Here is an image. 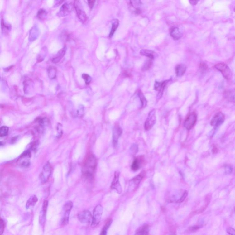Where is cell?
I'll return each mask as SVG.
<instances>
[{"label":"cell","mask_w":235,"mask_h":235,"mask_svg":"<svg viewBox=\"0 0 235 235\" xmlns=\"http://www.w3.org/2000/svg\"><path fill=\"white\" fill-rule=\"evenodd\" d=\"M97 165L96 157L93 154L89 155L84 161L82 167V172L83 175L88 178L93 177L96 170Z\"/></svg>","instance_id":"6da1fadb"},{"label":"cell","mask_w":235,"mask_h":235,"mask_svg":"<svg viewBox=\"0 0 235 235\" xmlns=\"http://www.w3.org/2000/svg\"><path fill=\"white\" fill-rule=\"evenodd\" d=\"M73 208V203L71 201L66 202L63 208V215L61 221V225L65 227L69 223V217Z\"/></svg>","instance_id":"7a4b0ae2"},{"label":"cell","mask_w":235,"mask_h":235,"mask_svg":"<svg viewBox=\"0 0 235 235\" xmlns=\"http://www.w3.org/2000/svg\"><path fill=\"white\" fill-rule=\"evenodd\" d=\"M103 213V208L101 205H98L93 210V219L91 227L94 228L98 226L102 218Z\"/></svg>","instance_id":"3957f363"},{"label":"cell","mask_w":235,"mask_h":235,"mask_svg":"<svg viewBox=\"0 0 235 235\" xmlns=\"http://www.w3.org/2000/svg\"><path fill=\"white\" fill-rule=\"evenodd\" d=\"M52 167L49 161H47L42 168V171L40 175V179L41 183H45L48 181L51 175Z\"/></svg>","instance_id":"277c9868"},{"label":"cell","mask_w":235,"mask_h":235,"mask_svg":"<svg viewBox=\"0 0 235 235\" xmlns=\"http://www.w3.org/2000/svg\"><path fill=\"white\" fill-rule=\"evenodd\" d=\"M214 67L222 74V75L226 79L229 80L232 79L233 76L232 70L226 64L218 63L215 65Z\"/></svg>","instance_id":"5b68a950"},{"label":"cell","mask_w":235,"mask_h":235,"mask_svg":"<svg viewBox=\"0 0 235 235\" xmlns=\"http://www.w3.org/2000/svg\"><path fill=\"white\" fill-rule=\"evenodd\" d=\"M31 151L26 150L18 158L17 161V165L23 167L29 166L31 164Z\"/></svg>","instance_id":"8992f818"},{"label":"cell","mask_w":235,"mask_h":235,"mask_svg":"<svg viewBox=\"0 0 235 235\" xmlns=\"http://www.w3.org/2000/svg\"><path fill=\"white\" fill-rule=\"evenodd\" d=\"M156 122V111L152 110L148 114L145 123L144 128L146 131H149L154 126Z\"/></svg>","instance_id":"52a82bcc"},{"label":"cell","mask_w":235,"mask_h":235,"mask_svg":"<svg viewBox=\"0 0 235 235\" xmlns=\"http://www.w3.org/2000/svg\"><path fill=\"white\" fill-rule=\"evenodd\" d=\"M171 80V79L162 81V82H158V81L155 82L154 84V89L158 92V95H157V98L158 99H160L162 98L164 89L165 88L167 84Z\"/></svg>","instance_id":"ba28073f"},{"label":"cell","mask_w":235,"mask_h":235,"mask_svg":"<svg viewBox=\"0 0 235 235\" xmlns=\"http://www.w3.org/2000/svg\"><path fill=\"white\" fill-rule=\"evenodd\" d=\"M78 218L81 223L89 224L93 219V216L89 211L84 210L79 213Z\"/></svg>","instance_id":"9c48e42d"},{"label":"cell","mask_w":235,"mask_h":235,"mask_svg":"<svg viewBox=\"0 0 235 235\" xmlns=\"http://www.w3.org/2000/svg\"><path fill=\"white\" fill-rule=\"evenodd\" d=\"M197 120V115L195 113H190L185 119L184 123V127L187 130H190L195 126Z\"/></svg>","instance_id":"30bf717a"},{"label":"cell","mask_w":235,"mask_h":235,"mask_svg":"<svg viewBox=\"0 0 235 235\" xmlns=\"http://www.w3.org/2000/svg\"><path fill=\"white\" fill-rule=\"evenodd\" d=\"M74 7L79 18L83 23H85L87 20V17H86L85 12L80 5V3L78 0H75L74 2Z\"/></svg>","instance_id":"8fae6325"},{"label":"cell","mask_w":235,"mask_h":235,"mask_svg":"<svg viewBox=\"0 0 235 235\" xmlns=\"http://www.w3.org/2000/svg\"><path fill=\"white\" fill-rule=\"evenodd\" d=\"M119 175L120 172L116 171L114 173V178L112 182L111 188L115 190L117 193L120 194L122 192V187L119 181Z\"/></svg>","instance_id":"7c38bea8"},{"label":"cell","mask_w":235,"mask_h":235,"mask_svg":"<svg viewBox=\"0 0 235 235\" xmlns=\"http://www.w3.org/2000/svg\"><path fill=\"white\" fill-rule=\"evenodd\" d=\"M225 115L222 113H217L212 119L211 125L214 127H218L223 124L225 121Z\"/></svg>","instance_id":"4fadbf2b"},{"label":"cell","mask_w":235,"mask_h":235,"mask_svg":"<svg viewBox=\"0 0 235 235\" xmlns=\"http://www.w3.org/2000/svg\"><path fill=\"white\" fill-rule=\"evenodd\" d=\"M122 134V130L120 126H116L113 128V144L114 148L117 147L118 139Z\"/></svg>","instance_id":"5bb4252c"},{"label":"cell","mask_w":235,"mask_h":235,"mask_svg":"<svg viewBox=\"0 0 235 235\" xmlns=\"http://www.w3.org/2000/svg\"><path fill=\"white\" fill-rule=\"evenodd\" d=\"M48 205V202L47 201H45L43 204L42 209L40 213L39 223L43 227L45 226L46 221V212Z\"/></svg>","instance_id":"9a60e30c"},{"label":"cell","mask_w":235,"mask_h":235,"mask_svg":"<svg viewBox=\"0 0 235 235\" xmlns=\"http://www.w3.org/2000/svg\"><path fill=\"white\" fill-rule=\"evenodd\" d=\"M142 179V175L140 174L131 180L129 183V187H128V191L132 192V191H135L137 188Z\"/></svg>","instance_id":"2e32d148"},{"label":"cell","mask_w":235,"mask_h":235,"mask_svg":"<svg viewBox=\"0 0 235 235\" xmlns=\"http://www.w3.org/2000/svg\"><path fill=\"white\" fill-rule=\"evenodd\" d=\"M187 192L184 191L183 193H177L172 195L170 199V201L175 203H182L185 200V198L187 197Z\"/></svg>","instance_id":"e0dca14e"},{"label":"cell","mask_w":235,"mask_h":235,"mask_svg":"<svg viewBox=\"0 0 235 235\" xmlns=\"http://www.w3.org/2000/svg\"><path fill=\"white\" fill-rule=\"evenodd\" d=\"M73 9L72 5L71 4L65 3L60 8L58 15L60 17H65L70 14Z\"/></svg>","instance_id":"ac0fdd59"},{"label":"cell","mask_w":235,"mask_h":235,"mask_svg":"<svg viewBox=\"0 0 235 235\" xmlns=\"http://www.w3.org/2000/svg\"><path fill=\"white\" fill-rule=\"evenodd\" d=\"M40 35V31L37 26H34L30 31L29 34V41L31 42L35 41L38 38Z\"/></svg>","instance_id":"d6986e66"},{"label":"cell","mask_w":235,"mask_h":235,"mask_svg":"<svg viewBox=\"0 0 235 235\" xmlns=\"http://www.w3.org/2000/svg\"><path fill=\"white\" fill-rule=\"evenodd\" d=\"M66 50L67 47L65 46V47H63L62 49L59 50L57 55L51 60L52 63H54V64H57V63H59V61L61 60V59L65 56Z\"/></svg>","instance_id":"ffe728a7"},{"label":"cell","mask_w":235,"mask_h":235,"mask_svg":"<svg viewBox=\"0 0 235 235\" xmlns=\"http://www.w3.org/2000/svg\"><path fill=\"white\" fill-rule=\"evenodd\" d=\"M170 35L175 40H178L182 36V34L180 32L177 27H173L170 29Z\"/></svg>","instance_id":"44dd1931"},{"label":"cell","mask_w":235,"mask_h":235,"mask_svg":"<svg viewBox=\"0 0 235 235\" xmlns=\"http://www.w3.org/2000/svg\"><path fill=\"white\" fill-rule=\"evenodd\" d=\"M141 55L146 56L150 59H153L158 56L157 53L154 52L153 50H147V49H142L140 51Z\"/></svg>","instance_id":"7402d4cb"},{"label":"cell","mask_w":235,"mask_h":235,"mask_svg":"<svg viewBox=\"0 0 235 235\" xmlns=\"http://www.w3.org/2000/svg\"><path fill=\"white\" fill-rule=\"evenodd\" d=\"M38 200V198L36 195H33L31 196L26 203V208L27 209H31L36 205Z\"/></svg>","instance_id":"603a6c76"},{"label":"cell","mask_w":235,"mask_h":235,"mask_svg":"<svg viewBox=\"0 0 235 235\" xmlns=\"http://www.w3.org/2000/svg\"><path fill=\"white\" fill-rule=\"evenodd\" d=\"M225 97L230 102L235 103V89L227 90L225 92Z\"/></svg>","instance_id":"cb8c5ba5"},{"label":"cell","mask_w":235,"mask_h":235,"mask_svg":"<svg viewBox=\"0 0 235 235\" xmlns=\"http://www.w3.org/2000/svg\"><path fill=\"white\" fill-rule=\"evenodd\" d=\"M186 67L184 65H179L177 66L175 72L177 77H181L184 75L186 71Z\"/></svg>","instance_id":"d4e9b609"},{"label":"cell","mask_w":235,"mask_h":235,"mask_svg":"<svg viewBox=\"0 0 235 235\" xmlns=\"http://www.w3.org/2000/svg\"><path fill=\"white\" fill-rule=\"evenodd\" d=\"M141 159L139 158H137L135 159L132 164V170L134 171H137L141 166Z\"/></svg>","instance_id":"484cf974"},{"label":"cell","mask_w":235,"mask_h":235,"mask_svg":"<svg viewBox=\"0 0 235 235\" xmlns=\"http://www.w3.org/2000/svg\"><path fill=\"white\" fill-rule=\"evenodd\" d=\"M1 27L3 33L5 34H8L11 30V25L9 24H6L2 19L1 21Z\"/></svg>","instance_id":"4316f807"},{"label":"cell","mask_w":235,"mask_h":235,"mask_svg":"<svg viewBox=\"0 0 235 235\" xmlns=\"http://www.w3.org/2000/svg\"><path fill=\"white\" fill-rule=\"evenodd\" d=\"M118 25H119V21L118 19H114L113 20L111 30L109 35V38H111L113 36V34L117 30Z\"/></svg>","instance_id":"83f0119b"},{"label":"cell","mask_w":235,"mask_h":235,"mask_svg":"<svg viewBox=\"0 0 235 235\" xmlns=\"http://www.w3.org/2000/svg\"><path fill=\"white\" fill-rule=\"evenodd\" d=\"M149 234V228L148 226H144L140 227L136 231V235H148Z\"/></svg>","instance_id":"f1b7e54d"},{"label":"cell","mask_w":235,"mask_h":235,"mask_svg":"<svg viewBox=\"0 0 235 235\" xmlns=\"http://www.w3.org/2000/svg\"><path fill=\"white\" fill-rule=\"evenodd\" d=\"M48 77L50 79H54L56 78L57 74V70L53 66L49 67L47 70Z\"/></svg>","instance_id":"f546056e"},{"label":"cell","mask_w":235,"mask_h":235,"mask_svg":"<svg viewBox=\"0 0 235 235\" xmlns=\"http://www.w3.org/2000/svg\"><path fill=\"white\" fill-rule=\"evenodd\" d=\"M138 95V97H139L140 99L141 102V108H144L146 107V105H147V100H146L144 95H143V94L140 90L139 91Z\"/></svg>","instance_id":"4dcf8cb0"},{"label":"cell","mask_w":235,"mask_h":235,"mask_svg":"<svg viewBox=\"0 0 235 235\" xmlns=\"http://www.w3.org/2000/svg\"><path fill=\"white\" fill-rule=\"evenodd\" d=\"M112 221V220L111 219H110L109 220H108L107 222L106 223L105 225L104 226L103 228V230H102L101 235H105L107 234L108 230L109 229L110 226L111 225Z\"/></svg>","instance_id":"1f68e13d"},{"label":"cell","mask_w":235,"mask_h":235,"mask_svg":"<svg viewBox=\"0 0 235 235\" xmlns=\"http://www.w3.org/2000/svg\"><path fill=\"white\" fill-rule=\"evenodd\" d=\"M47 16V12L45 10L43 9L40 10L37 14V17L40 20H44L46 18Z\"/></svg>","instance_id":"d6a6232c"},{"label":"cell","mask_w":235,"mask_h":235,"mask_svg":"<svg viewBox=\"0 0 235 235\" xmlns=\"http://www.w3.org/2000/svg\"><path fill=\"white\" fill-rule=\"evenodd\" d=\"M130 3L132 6L136 10L140 9V7L141 4V0H130Z\"/></svg>","instance_id":"836d02e7"},{"label":"cell","mask_w":235,"mask_h":235,"mask_svg":"<svg viewBox=\"0 0 235 235\" xmlns=\"http://www.w3.org/2000/svg\"><path fill=\"white\" fill-rule=\"evenodd\" d=\"M9 128L7 126H2L0 129V136L1 137H6L8 134Z\"/></svg>","instance_id":"e575fe53"},{"label":"cell","mask_w":235,"mask_h":235,"mask_svg":"<svg viewBox=\"0 0 235 235\" xmlns=\"http://www.w3.org/2000/svg\"><path fill=\"white\" fill-rule=\"evenodd\" d=\"M63 134V129H62V126L61 124L59 123L58 124L57 126V137L58 138L61 137Z\"/></svg>","instance_id":"d590c367"},{"label":"cell","mask_w":235,"mask_h":235,"mask_svg":"<svg viewBox=\"0 0 235 235\" xmlns=\"http://www.w3.org/2000/svg\"><path fill=\"white\" fill-rule=\"evenodd\" d=\"M84 106L82 105H80L77 111V114L79 117H81L84 114Z\"/></svg>","instance_id":"8d00e7d4"},{"label":"cell","mask_w":235,"mask_h":235,"mask_svg":"<svg viewBox=\"0 0 235 235\" xmlns=\"http://www.w3.org/2000/svg\"><path fill=\"white\" fill-rule=\"evenodd\" d=\"M151 65H152V62L151 60H147L145 64L142 67L143 71L147 70L148 69L151 67Z\"/></svg>","instance_id":"74e56055"},{"label":"cell","mask_w":235,"mask_h":235,"mask_svg":"<svg viewBox=\"0 0 235 235\" xmlns=\"http://www.w3.org/2000/svg\"><path fill=\"white\" fill-rule=\"evenodd\" d=\"M6 227V223L4 220L1 218V223H0V233L1 234H2L4 231L5 228Z\"/></svg>","instance_id":"f35d334b"},{"label":"cell","mask_w":235,"mask_h":235,"mask_svg":"<svg viewBox=\"0 0 235 235\" xmlns=\"http://www.w3.org/2000/svg\"><path fill=\"white\" fill-rule=\"evenodd\" d=\"M82 78L85 80L86 84H89L92 81V78L90 75L87 74H82Z\"/></svg>","instance_id":"ab89813d"},{"label":"cell","mask_w":235,"mask_h":235,"mask_svg":"<svg viewBox=\"0 0 235 235\" xmlns=\"http://www.w3.org/2000/svg\"><path fill=\"white\" fill-rule=\"evenodd\" d=\"M131 152L132 155H135L138 151V147L137 144H133L131 147Z\"/></svg>","instance_id":"60d3db41"},{"label":"cell","mask_w":235,"mask_h":235,"mask_svg":"<svg viewBox=\"0 0 235 235\" xmlns=\"http://www.w3.org/2000/svg\"><path fill=\"white\" fill-rule=\"evenodd\" d=\"M208 68V67L207 65L205 64L202 63V64H201L200 65V71L201 73H203L205 72H206Z\"/></svg>","instance_id":"b9f144b4"},{"label":"cell","mask_w":235,"mask_h":235,"mask_svg":"<svg viewBox=\"0 0 235 235\" xmlns=\"http://www.w3.org/2000/svg\"><path fill=\"white\" fill-rule=\"evenodd\" d=\"M227 233L229 235H235V230L230 227L227 229Z\"/></svg>","instance_id":"7bdbcfd3"},{"label":"cell","mask_w":235,"mask_h":235,"mask_svg":"<svg viewBox=\"0 0 235 235\" xmlns=\"http://www.w3.org/2000/svg\"><path fill=\"white\" fill-rule=\"evenodd\" d=\"M87 1H88V4L90 8H93L96 2V0H87Z\"/></svg>","instance_id":"ee69618b"},{"label":"cell","mask_w":235,"mask_h":235,"mask_svg":"<svg viewBox=\"0 0 235 235\" xmlns=\"http://www.w3.org/2000/svg\"><path fill=\"white\" fill-rule=\"evenodd\" d=\"M40 123L41 126H46L48 123V120L46 119L45 118H43V119H41L40 121Z\"/></svg>","instance_id":"f6af8a7d"},{"label":"cell","mask_w":235,"mask_h":235,"mask_svg":"<svg viewBox=\"0 0 235 235\" xmlns=\"http://www.w3.org/2000/svg\"><path fill=\"white\" fill-rule=\"evenodd\" d=\"M64 0H55L54 1V5L55 7L59 6L62 3Z\"/></svg>","instance_id":"bcb514c9"},{"label":"cell","mask_w":235,"mask_h":235,"mask_svg":"<svg viewBox=\"0 0 235 235\" xmlns=\"http://www.w3.org/2000/svg\"><path fill=\"white\" fill-rule=\"evenodd\" d=\"M200 0H189V2L193 6L196 5Z\"/></svg>","instance_id":"7dc6e473"},{"label":"cell","mask_w":235,"mask_h":235,"mask_svg":"<svg viewBox=\"0 0 235 235\" xmlns=\"http://www.w3.org/2000/svg\"></svg>","instance_id":"c3c4849f"}]
</instances>
